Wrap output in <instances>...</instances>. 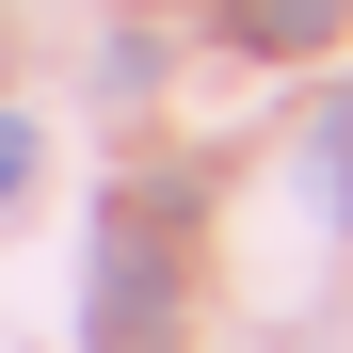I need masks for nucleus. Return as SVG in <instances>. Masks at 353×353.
<instances>
[{
	"mask_svg": "<svg viewBox=\"0 0 353 353\" xmlns=\"http://www.w3.org/2000/svg\"><path fill=\"white\" fill-rule=\"evenodd\" d=\"M97 353H176V305H161V257L145 241L97 257Z\"/></svg>",
	"mask_w": 353,
	"mask_h": 353,
	"instance_id": "obj_1",
	"label": "nucleus"
},
{
	"mask_svg": "<svg viewBox=\"0 0 353 353\" xmlns=\"http://www.w3.org/2000/svg\"><path fill=\"white\" fill-rule=\"evenodd\" d=\"M337 0H241V48H321Z\"/></svg>",
	"mask_w": 353,
	"mask_h": 353,
	"instance_id": "obj_2",
	"label": "nucleus"
},
{
	"mask_svg": "<svg viewBox=\"0 0 353 353\" xmlns=\"http://www.w3.org/2000/svg\"><path fill=\"white\" fill-rule=\"evenodd\" d=\"M305 193H321V209H337V225H353V97H337V112H321V145H305Z\"/></svg>",
	"mask_w": 353,
	"mask_h": 353,
	"instance_id": "obj_3",
	"label": "nucleus"
},
{
	"mask_svg": "<svg viewBox=\"0 0 353 353\" xmlns=\"http://www.w3.org/2000/svg\"><path fill=\"white\" fill-rule=\"evenodd\" d=\"M17 176H32V129H17V112H0V193H17Z\"/></svg>",
	"mask_w": 353,
	"mask_h": 353,
	"instance_id": "obj_4",
	"label": "nucleus"
}]
</instances>
